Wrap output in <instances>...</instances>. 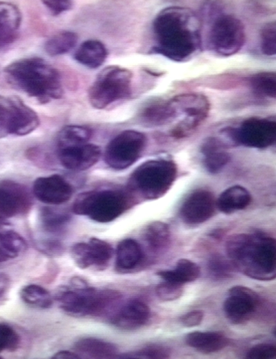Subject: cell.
<instances>
[{
	"mask_svg": "<svg viewBox=\"0 0 276 359\" xmlns=\"http://www.w3.org/2000/svg\"><path fill=\"white\" fill-rule=\"evenodd\" d=\"M199 25L190 10L178 6L165 8L152 23L154 52L179 62L192 57L201 47Z\"/></svg>",
	"mask_w": 276,
	"mask_h": 359,
	"instance_id": "obj_1",
	"label": "cell"
},
{
	"mask_svg": "<svg viewBox=\"0 0 276 359\" xmlns=\"http://www.w3.org/2000/svg\"><path fill=\"white\" fill-rule=\"evenodd\" d=\"M230 261L246 276L257 280H271L276 276L275 239L262 233L237 234L226 242Z\"/></svg>",
	"mask_w": 276,
	"mask_h": 359,
	"instance_id": "obj_2",
	"label": "cell"
},
{
	"mask_svg": "<svg viewBox=\"0 0 276 359\" xmlns=\"http://www.w3.org/2000/svg\"><path fill=\"white\" fill-rule=\"evenodd\" d=\"M7 82L41 104L61 98L63 93L59 72L37 57L17 59L3 70Z\"/></svg>",
	"mask_w": 276,
	"mask_h": 359,
	"instance_id": "obj_3",
	"label": "cell"
},
{
	"mask_svg": "<svg viewBox=\"0 0 276 359\" xmlns=\"http://www.w3.org/2000/svg\"><path fill=\"white\" fill-rule=\"evenodd\" d=\"M61 309L77 317H110L121 304L122 295L114 290H97L81 279L61 288L55 297Z\"/></svg>",
	"mask_w": 276,
	"mask_h": 359,
	"instance_id": "obj_4",
	"label": "cell"
},
{
	"mask_svg": "<svg viewBox=\"0 0 276 359\" xmlns=\"http://www.w3.org/2000/svg\"><path fill=\"white\" fill-rule=\"evenodd\" d=\"M132 199L118 190H92L77 196L72 205L76 214L85 215L99 223L110 222L131 205Z\"/></svg>",
	"mask_w": 276,
	"mask_h": 359,
	"instance_id": "obj_5",
	"label": "cell"
},
{
	"mask_svg": "<svg viewBox=\"0 0 276 359\" xmlns=\"http://www.w3.org/2000/svg\"><path fill=\"white\" fill-rule=\"evenodd\" d=\"M177 172V166L171 160H150L143 163L132 172L130 187L146 199H157L170 188Z\"/></svg>",
	"mask_w": 276,
	"mask_h": 359,
	"instance_id": "obj_6",
	"label": "cell"
},
{
	"mask_svg": "<svg viewBox=\"0 0 276 359\" xmlns=\"http://www.w3.org/2000/svg\"><path fill=\"white\" fill-rule=\"evenodd\" d=\"M132 74L117 65L105 67L96 76L88 90V100L95 109H102L131 95Z\"/></svg>",
	"mask_w": 276,
	"mask_h": 359,
	"instance_id": "obj_7",
	"label": "cell"
},
{
	"mask_svg": "<svg viewBox=\"0 0 276 359\" xmlns=\"http://www.w3.org/2000/svg\"><path fill=\"white\" fill-rule=\"evenodd\" d=\"M39 125L37 113L21 98L0 94V138L28 135Z\"/></svg>",
	"mask_w": 276,
	"mask_h": 359,
	"instance_id": "obj_8",
	"label": "cell"
},
{
	"mask_svg": "<svg viewBox=\"0 0 276 359\" xmlns=\"http://www.w3.org/2000/svg\"><path fill=\"white\" fill-rule=\"evenodd\" d=\"M246 40L243 23L232 15H221L213 21L208 33V46L216 54L228 57L240 50Z\"/></svg>",
	"mask_w": 276,
	"mask_h": 359,
	"instance_id": "obj_9",
	"label": "cell"
},
{
	"mask_svg": "<svg viewBox=\"0 0 276 359\" xmlns=\"http://www.w3.org/2000/svg\"><path fill=\"white\" fill-rule=\"evenodd\" d=\"M146 144L145 135L135 130H125L113 138L107 145L104 159L111 168L121 170L135 163Z\"/></svg>",
	"mask_w": 276,
	"mask_h": 359,
	"instance_id": "obj_10",
	"label": "cell"
},
{
	"mask_svg": "<svg viewBox=\"0 0 276 359\" xmlns=\"http://www.w3.org/2000/svg\"><path fill=\"white\" fill-rule=\"evenodd\" d=\"M170 101L176 110L177 116L179 113L184 115V118L171 131L172 136L175 138H182L193 134L208 114L210 104L202 94H181Z\"/></svg>",
	"mask_w": 276,
	"mask_h": 359,
	"instance_id": "obj_11",
	"label": "cell"
},
{
	"mask_svg": "<svg viewBox=\"0 0 276 359\" xmlns=\"http://www.w3.org/2000/svg\"><path fill=\"white\" fill-rule=\"evenodd\" d=\"M224 132L233 142L246 147L265 149L275 142V119L253 117L244 120L237 128H226Z\"/></svg>",
	"mask_w": 276,
	"mask_h": 359,
	"instance_id": "obj_12",
	"label": "cell"
},
{
	"mask_svg": "<svg viewBox=\"0 0 276 359\" xmlns=\"http://www.w3.org/2000/svg\"><path fill=\"white\" fill-rule=\"evenodd\" d=\"M259 303V295L254 291L244 286H235L229 290L224 302V312L231 323L243 324L253 317Z\"/></svg>",
	"mask_w": 276,
	"mask_h": 359,
	"instance_id": "obj_13",
	"label": "cell"
},
{
	"mask_svg": "<svg viewBox=\"0 0 276 359\" xmlns=\"http://www.w3.org/2000/svg\"><path fill=\"white\" fill-rule=\"evenodd\" d=\"M113 253L110 243L97 238H90L86 242L75 243L71 249V257L75 264L81 269L105 268Z\"/></svg>",
	"mask_w": 276,
	"mask_h": 359,
	"instance_id": "obj_14",
	"label": "cell"
},
{
	"mask_svg": "<svg viewBox=\"0 0 276 359\" xmlns=\"http://www.w3.org/2000/svg\"><path fill=\"white\" fill-rule=\"evenodd\" d=\"M32 197L23 185L11 180L0 181V216L12 217L28 212Z\"/></svg>",
	"mask_w": 276,
	"mask_h": 359,
	"instance_id": "obj_15",
	"label": "cell"
},
{
	"mask_svg": "<svg viewBox=\"0 0 276 359\" xmlns=\"http://www.w3.org/2000/svg\"><path fill=\"white\" fill-rule=\"evenodd\" d=\"M215 207L213 194L208 190H198L191 193L183 203L180 217L186 224H200L213 216Z\"/></svg>",
	"mask_w": 276,
	"mask_h": 359,
	"instance_id": "obj_16",
	"label": "cell"
},
{
	"mask_svg": "<svg viewBox=\"0 0 276 359\" xmlns=\"http://www.w3.org/2000/svg\"><path fill=\"white\" fill-rule=\"evenodd\" d=\"M32 191L38 200L51 205L63 203L72 194L71 185L57 174L37 178L34 182Z\"/></svg>",
	"mask_w": 276,
	"mask_h": 359,
	"instance_id": "obj_17",
	"label": "cell"
},
{
	"mask_svg": "<svg viewBox=\"0 0 276 359\" xmlns=\"http://www.w3.org/2000/svg\"><path fill=\"white\" fill-rule=\"evenodd\" d=\"M57 156L64 167L74 171H82L98 162L101 156V149L97 145L86 142L57 149Z\"/></svg>",
	"mask_w": 276,
	"mask_h": 359,
	"instance_id": "obj_18",
	"label": "cell"
},
{
	"mask_svg": "<svg viewBox=\"0 0 276 359\" xmlns=\"http://www.w3.org/2000/svg\"><path fill=\"white\" fill-rule=\"evenodd\" d=\"M150 317V309L139 300L121 303L109 317L110 322L117 328L132 330L145 324Z\"/></svg>",
	"mask_w": 276,
	"mask_h": 359,
	"instance_id": "obj_19",
	"label": "cell"
},
{
	"mask_svg": "<svg viewBox=\"0 0 276 359\" xmlns=\"http://www.w3.org/2000/svg\"><path fill=\"white\" fill-rule=\"evenodd\" d=\"M21 23V13L17 6L0 1V50L17 39Z\"/></svg>",
	"mask_w": 276,
	"mask_h": 359,
	"instance_id": "obj_20",
	"label": "cell"
},
{
	"mask_svg": "<svg viewBox=\"0 0 276 359\" xmlns=\"http://www.w3.org/2000/svg\"><path fill=\"white\" fill-rule=\"evenodd\" d=\"M26 248L24 239L12 229L4 217L0 216V263L17 257Z\"/></svg>",
	"mask_w": 276,
	"mask_h": 359,
	"instance_id": "obj_21",
	"label": "cell"
},
{
	"mask_svg": "<svg viewBox=\"0 0 276 359\" xmlns=\"http://www.w3.org/2000/svg\"><path fill=\"white\" fill-rule=\"evenodd\" d=\"M206 169L212 174L219 172L230 161L225 143L216 137L206 138L201 148Z\"/></svg>",
	"mask_w": 276,
	"mask_h": 359,
	"instance_id": "obj_22",
	"label": "cell"
},
{
	"mask_svg": "<svg viewBox=\"0 0 276 359\" xmlns=\"http://www.w3.org/2000/svg\"><path fill=\"white\" fill-rule=\"evenodd\" d=\"M177 116L170 100L155 101L147 104L139 113V119L148 127H157L170 122Z\"/></svg>",
	"mask_w": 276,
	"mask_h": 359,
	"instance_id": "obj_23",
	"label": "cell"
},
{
	"mask_svg": "<svg viewBox=\"0 0 276 359\" xmlns=\"http://www.w3.org/2000/svg\"><path fill=\"white\" fill-rule=\"evenodd\" d=\"M185 342L187 345L200 352L210 353L227 347L230 340L219 332L194 331L186 335Z\"/></svg>",
	"mask_w": 276,
	"mask_h": 359,
	"instance_id": "obj_24",
	"label": "cell"
},
{
	"mask_svg": "<svg viewBox=\"0 0 276 359\" xmlns=\"http://www.w3.org/2000/svg\"><path fill=\"white\" fill-rule=\"evenodd\" d=\"M107 55V49L101 42L88 39L79 46L74 54V58L89 68H97L106 61Z\"/></svg>",
	"mask_w": 276,
	"mask_h": 359,
	"instance_id": "obj_25",
	"label": "cell"
},
{
	"mask_svg": "<svg viewBox=\"0 0 276 359\" xmlns=\"http://www.w3.org/2000/svg\"><path fill=\"white\" fill-rule=\"evenodd\" d=\"M142 258L141 247L135 240L124 239L117 245L116 268L119 271L124 273L135 268Z\"/></svg>",
	"mask_w": 276,
	"mask_h": 359,
	"instance_id": "obj_26",
	"label": "cell"
},
{
	"mask_svg": "<svg viewBox=\"0 0 276 359\" xmlns=\"http://www.w3.org/2000/svg\"><path fill=\"white\" fill-rule=\"evenodd\" d=\"M250 201L251 196L246 188L240 185H234L219 195L216 205L220 211L229 214L246 208Z\"/></svg>",
	"mask_w": 276,
	"mask_h": 359,
	"instance_id": "obj_27",
	"label": "cell"
},
{
	"mask_svg": "<svg viewBox=\"0 0 276 359\" xmlns=\"http://www.w3.org/2000/svg\"><path fill=\"white\" fill-rule=\"evenodd\" d=\"M157 275L164 281L184 284L197 279L200 275V268L195 262L180 259L172 270H161Z\"/></svg>",
	"mask_w": 276,
	"mask_h": 359,
	"instance_id": "obj_28",
	"label": "cell"
},
{
	"mask_svg": "<svg viewBox=\"0 0 276 359\" xmlns=\"http://www.w3.org/2000/svg\"><path fill=\"white\" fill-rule=\"evenodd\" d=\"M74 349L89 358H110L117 356V348L113 344L93 338L78 340L75 344Z\"/></svg>",
	"mask_w": 276,
	"mask_h": 359,
	"instance_id": "obj_29",
	"label": "cell"
},
{
	"mask_svg": "<svg viewBox=\"0 0 276 359\" xmlns=\"http://www.w3.org/2000/svg\"><path fill=\"white\" fill-rule=\"evenodd\" d=\"M144 238L152 252L162 253L167 250L170 243L169 228L161 221H154L146 227Z\"/></svg>",
	"mask_w": 276,
	"mask_h": 359,
	"instance_id": "obj_30",
	"label": "cell"
},
{
	"mask_svg": "<svg viewBox=\"0 0 276 359\" xmlns=\"http://www.w3.org/2000/svg\"><path fill=\"white\" fill-rule=\"evenodd\" d=\"M70 216L64 212L50 208L41 209L40 223L43 231L52 234L64 232L70 223Z\"/></svg>",
	"mask_w": 276,
	"mask_h": 359,
	"instance_id": "obj_31",
	"label": "cell"
},
{
	"mask_svg": "<svg viewBox=\"0 0 276 359\" xmlns=\"http://www.w3.org/2000/svg\"><path fill=\"white\" fill-rule=\"evenodd\" d=\"M92 132L88 127L80 125H67L60 130L57 138V148L86 143Z\"/></svg>",
	"mask_w": 276,
	"mask_h": 359,
	"instance_id": "obj_32",
	"label": "cell"
},
{
	"mask_svg": "<svg viewBox=\"0 0 276 359\" xmlns=\"http://www.w3.org/2000/svg\"><path fill=\"white\" fill-rule=\"evenodd\" d=\"M78 35L72 31H62L50 37L44 44L46 53L50 56L65 54L76 45Z\"/></svg>",
	"mask_w": 276,
	"mask_h": 359,
	"instance_id": "obj_33",
	"label": "cell"
},
{
	"mask_svg": "<svg viewBox=\"0 0 276 359\" xmlns=\"http://www.w3.org/2000/svg\"><path fill=\"white\" fill-rule=\"evenodd\" d=\"M20 297L27 304L41 309L50 307L53 302L49 292L37 284H29L23 287L20 291Z\"/></svg>",
	"mask_w": 276,
	"mask_h": 359,
	"instance_id": "obj_34",
	"label": "cell"
},
{
	"mask_svg": "<svg viewBox=\"0 0 276 359\" xmlns=\"http://www.w3.org/2000/svg\"><path fill=\"white\" fill-rule=\"evenodd\" d=\"M253 91L258 95L275 98L276 74L273 71H263L253 75L249 80Z\"/></svg>",
	"mask_w": 276,
	"mask_h": 359,
	"instance_id": "obj_35",
	"label": "cell"
},
{
	"mask_svg": "<svg viewBox=\"0 0 276 359\" xmlns=\"http://www.w3.org/2000/svg\"><path fill=\"white\" fill-rule=\"evenodd\" d=\"M170 356V350L160 344H150L136 351L120 356V358H167Z\"/></svg>",
	"mask_w": 276,
	"mask_h": 359,
	"instance_id": "obj_36",
	"label": "cell"
},
{
	"mask_svg": "<svg viewBox=\"0 0 276 359\" xmlns=\"http://www.w3.org/2000/svg\"><path fill=\"white\" fill-rule=\"evenodd\" d=\"M261 50L263 54L273 56L276 53V24H266L261 31Z\"/></svg>",
	"mask_w": 276,
	"mask_h": 359,
	"instance_id": "obj_37",
	"label": "cell"
},
{
	"mask_svg": "<svg viewBox=\"0 0 276 359\" xmlns=\"http://www.w3.org/2000/svg\"><path fill=\"white\" fill-rule=\"evenodd\" d=\"M220 255L212 257L208 264L209 273L215 279H226L230 277L233 264Z\"/></svg>",
	"mask_w": 276,
	"mask_h": 359,
	"instance_id": "obj_38",
	"label": "cell"
},
{
	"mask_svg": "<svg viewBox=\"0 0 276 359\" xmlns=\"http://www.w3.org/2000/svg\"><path fill=\"white\" fill-rule=\"evenodd\" d=\"M20 342L19 334L8 324H0V352L15 350Z\"/></svg>",
	"mask_w": 276,
	"mask_h": 359,
	"instance_id": "obj_39",
	"label": "cell"
},
{
	"mask_svg": "<svg viewBox=\"0 0 276 359\" xmlns=\"http://www.w3.org/2000/svg\"><path fill=\"white\" fill-rule=\"evenodd\" d=\"M155 293L158 298L162 301H173L182 295L183 288L181 284L164 281L156 286Z\"/></svg>",
	"mask_w": 276,
	"mask_h": 359,
	"instance_id": "obj_40",
	"label": "cell"
},
{
	"mask_svg": "<svg viewBox=\"0 0 276 359\" xmlns=\"http://www.w3.org/2000/svg\"><path fill=\"white\" fill-rule=\"evenodd\" d=\"M276 357V346L273 343H261L248 350L246 358L248 359H271Z\"/></svg>",
	"mask_w": 276,
	"mask_h": 359,
	"instance_id": "obj_41",
	"label": "cell"
},
{
	"mask_svg": "<svg viewBox=\"0 0 276 359\" xmlns=\"http://www.w3.org/2000/svg\"><path fill=\"white\" fill-rule=\"evenodd\" d=\"M43 4L50 12L52 15H59L68 10L72 6V1L68 0L43 1Z\"/></svg>",
	"mask_w": 276,
	"mask_h": 359,
	"instance_id": "obj_42",
	"label": "cell"
},
{
	"mask_svg": "<svg viewBox=\"0 0 276 359\" xmlns=\"http://www.w3.org/2000/svg\"><path fill=\"white\" fill-rule=\"evenodd\" d=\"M204 318V312L194 310L188 312L180 317V322L186 327H194L199 325Z\"/></svg>",
	"mask_w": 276,
	"mask_h": 359,
	"instance_id": "obj_43",
	"label": "cell"
},
{
	"mask_svg": "<svg viewBox=\"0 0 276 359\" xmlns=\"http://www.w3.org/2000/svg\"><path fill=\"white\" fill-rule=\"evenodd\" d=\"M79 358V356L77 353L68 351H60L52 356V358L55 359H75Z\"/></svg>",
	"mask_w": 276,
	"mask_h": 359,
	"instance_id": "obj_44",
	"label": "cell"
},
{
	"mask_svg": "<svg viewBox=\"0 0 276 359\" xmlns=\"http://www.w3.org/2000/svg\"><path fill=\"white\" fill-rule=\"evenodd\" d=\"M8 286V277L5 274L0 273V297L5 293Z\"/></svg>",
	"mask_w": 276,
	"mask_h": 359,
	"instance_id": "obj_45",
	"label": "cell"
}]
</instances>
